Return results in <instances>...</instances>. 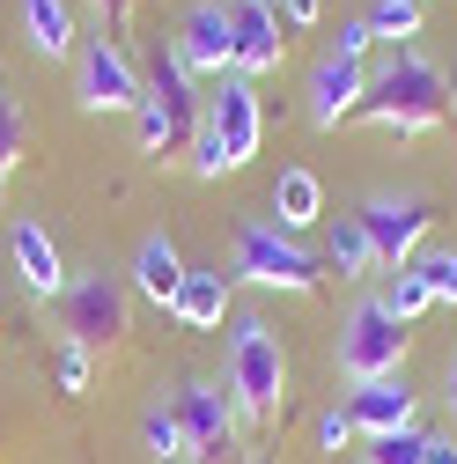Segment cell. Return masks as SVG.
Masks as SVG:
<instances>
[{"instance_id":"1","label":"cell","mask_w":457,"mask_h":464,"mask_svg":"<svg viewBox=\"0 0 457 464\" xmlns=\"http://www.w3.org/2000/svg\"><path fill=\"white\" fill-rule=\"evenodd\" d=\"M221 391L237 398V420L266 428L288 405V346L258 310H228V339H221Z\"/></svg>"},{"instance_id":"2","label":"cell","mask_w":457,"mask_h":464,"mask_svg":"<svg viewBox=\"0 0 457 464\" xmlns=\"http://www.w3.org/2000/svg\"><path fill=\"white\" fill-rule=\"evenodd\" d=\"M442 111H450V74L428 60L421 44H391L384 52V67L369 74V103H362V119L376 133H428L442 126Z\"/></svg>"},{"instance_id":"3","label":"cell","mask_w":457,"mask_h":464,"mask_svg":"<svg viewBox=\"0 0 457 464\" xmlns=\"http://www.w3.org/2000/svg\"><path fill=\"white\" fill-rule=\"evenodd\" d=\"M258 140H266L258 89H251L244 74H221V82L207 89V103H199V133H192L185 169H192L199 185H221V178H237V169L258 155Z\"/></svg>"},{"instance_id":"4","label":"cell","mask_w":457,"mask_h":464,"mask_svg":"<svg viewBox=\"0 0 457 464\" xmlns=\"http://www.w3.org/2000/svg\"><path fill=\"white\" fill-rule=\"evenodd\" d=\"M199 103H207V96H199V82L185 74L178 44L155 37V52H148V96H141V111H133V148H141L148 162H178V155H192Z\"/></svg>"},{"instance_id":"5","label":"cell","mask_w":457,"mask_h":464,"mask_svg":"<svg viewBox=\"0 0 457 464\" xmlns=\"http://www.w3.org/2000/svg\"><path fill=\"white\" fill-rule=\"evenodd\" d=\"M228 280L280 287V295H310V287L325 280V258L303 251L296 237H280L273 221H237V237H228Z\"/></svg>"},{"instance_id":"6","label":"cell","mask_w":457,"mask_h":464,"mask_svg":"<svg viewBox=\"0 0 457 464\" xmlns=\"http://www.w3.org/2000/svg\"><path fill=\"white\" fill-rule=\"evenodd\" d=\"M60 332L74 346H89V354H103V346H119L133 332V287L119 273H103V266H82L67 280V295H60Z\"/></svg>"},{"instance_id":"7","label":"cell","mask_w":457,"mask_h":464,"mask_svg":"<svg viewBox=\"0 0 457 464\" xmlns=\"http://www.w3.org/2000/svg\"><path fill=\"white\" fill-rule=\"evenodd\" d=\"M332 362L347 383H369V376H398V362H406V324H398L384 310V295H355V310L339 317V346Z\"/></svg>"},{"instance_id":"8","label":"cell","mask_w":457,"mask_h":464,"mask_svg":"<svg viewBox=\"0 0 457 464\" xmlns=\"http://www.w3.org/2000/svg\"><path fill=\"white\" fill-rule=\"evenodd\" d=\"M355 221H362V237H369L376 266H384V273H406V266L428 251L435 207H428V192H369Z\"/></svg>"},{"instance_id":"9","label":"cell","mask_w":457,"mask_h":464,"mask_svg":"<svg viewBox=\"0 0 457 464\" xmlns=\"http://www.w3.org/2000/svg\"><path fill=\"white\" fill-rule=\"evenodd\" d=\"M148 96V74L133 67V52L119 37H89L74 52V103L96 111V119H111V111H141Z\"/></svg>"},{"instance_id":"10","label":"cell","mask_w":457,"mask_h":464,"mask_svg":"<svg viewBox=\"0 0 457 464\" xmlns=\"http://www.w3.org/2000/svg\"><path fill=\"white\" fill-rule=\"evenodd\" d=\"M170 413H178V428H185V464L199 457V464H221V457H237V398H228L214 376H192V383H178V398H170Z\"/></svg>"},{"instance_id":"11","label":"cell","mask_w":457,"mask_h":464,"mask_svg":"<svg viewBox=\"0 0 457 464\" xmlns=\"http://www.w3.org/2000/svg\"><path fill=\"white\" fill-rule=\"evenodd\" d=\"M178 60L192 82H221V74H237V44H228V8L221 0H185V15H178Z\"/></svg>"},{"instance_id":"12","label":"cell","mask_w":457,"mask_h":464,"mask_svg":"<svg viewBox=\"0 0 457 464\" xmlns=\"http://www.w3.org/2000/svg\"><path fill=\"white\" fill-rule=\"evenodd\" d=\"M362 103H369V67L362 60H339V52H325L317 74H310V126L317 133H339L347 119H362Z\"/></svg>"},{"instance_id":"13","label":"cell","mask_w":457,"mask_h":464,"mask_svg":"<svg viewBox=\"0 0 457 464\" xmlns=\"http://www.w3.org/2000/svg\"><path fill=\"white\" fill-rule=\"evenodd\" d=\"M347 420H355L362 442L398 435V428H421V391H413L406 376H369V383L347 391Z\"/></svg>"},{"instance_id":"14","label":"cell","mask_w":457,"mask_h":464,"mask_svg":"<svg viewBox=\"0 0 457 464\" xmlns=\"http://www.w3.org/2000/svg\"><path fill=\"white\" fill-rule=\"evenodd\" d=\"M280 8H251V0H228V44H237V74L258 82L288 60V37H280Z\"/></svg>"},{"instance_id":"15","label":"cell","mask_w":457,"mask_h":464,"mask_svg":"<svg viewBox=\"0 0 457 464\" xmlns=\"http://www.w3.org/2000/svg\"><path fill=\"white\" fill-rule=\"evenodd\" d=\"M8 258H15V273H23V287H30L37 303H60V295H67V280H74V273H67L60 244L44 237V221H37V214H23V221L8 228Z\"/></svg>"},{"instance_id":"16","label":"cell","mask_w":457,"mask_h":464,"mask_svg":"<svg viewBox=\"0 0 457 464\" xmlns=\"http://www.w3.org/2000/svg\"><path fill=\"white\" fill-rule=\"evenodd\" d=\"M170 317L185 332H221L228 324V273L221 266H185V287L170 303Z\"/></svg>"},{"instance_id":"17","label":"cell","mask_w":457,"mask_h":464,"mask_svg":"<svg viewBox=\"0 0 457 464\" xmlns=\"http://www.w3.org/2000/svg\"><path fill=\"white\" fill-rule=\"evenodd\" d=\"M126 287L170 310V303H178V287H185V251L170 244L162 228H155V237H141V251H133V280H126Z\"/></svg>"},{"instance_id":"18","label":"cell","mask_w":457,"mask_h":464,"mask_svg":"<svg viewBox=\"0 0 457 464\" xmlns=\"http://www.w3.org/2000/svg\"><path fill=\"white\" fill-rule=\"evenodd\" d=\"M23 37H30V52L44 67H60V60H74V8L67 0H23Z\"/></svg>"},{"instance_id":"19","label":"cell","mask_w":457,"mask_h":464,"mask_svg":"<svg viewBox=\"0 0 457 464\" xmlns=\"http://www.w3.org/2000/svg\"><path fill=\"white\" fill-rule=\"evenodd\" d=\"M317 221H325L317 169H280V185H273V228H280V237H296V228H317Z\"/></svg>"},{"instance_id":"20","label":"cell","mask_w":457,"mask_h":464,"mask_svg":"<svg viewBox=\"0 0 457 464\" xmlns=\"http://www.w3.org/2000/svg\"><path fill=\"white\" fill-rule=\"evenodd\" d=\"M339 280H369L376 273V251H369V237H362V221L355 214H339V221H325V251H317Z\"/></svg>"},{"instance_id":"21","label":"cell","mask_w":457,"mask_h":464,"mask_svg":"<svg viewBox=\"0 0 457 464\" xmlns=\"http://www.w3.org/2000/svg\"><path fill=\"white\" fill-rule=\"evenodd\" d=\"M141 442H148L155 464H185V428H178L170 405H148V413H141Z\"/></svg>"},{"instance_id":"22","label":"cell","mask_w":457,"mask_h":464,"mask_svg":"<svg viewBox=\"0 0 457 464\" xmlns=\"http://www.w3.org/2000/svg\"><path fill=\"white\" fill-rule=\"evenodd\" d=\"M369 30L384 44H421V0H376L369 8Z\"/></svg>"},{"instance_id":"23","label":"cell","mask_w":457,"mask_h":464,"mask_svg":"<svg viewBox=\"0 0 457 464\" xmlns=\"http://www.w3.org/2000/svg\"><path fill=\"white\" fill-rule=\"evenodd\" d=\"M421 457H428V428H398V435L362 442V464H421Z\"/></svg>"},{"instance_id":"24","label":"cell","mask_w":457,"mask_h":464,"mask_svg":"<svg viewBox=\"0 0 457 464\" xmlns=\"http://www.w3.org/2000/svg\"><path fill=\"white\" fill-rule=\"evenodd\" d=\"M428 303H435V295H428V280H421L413 266H406V273H391V287H384V310H391L398 324H413Z\"/></svg>"},{"instance_id":"25","label":"cell","mask_w":457,"mask_h":464,"mask_svg":"<svg viewBox=\"0 0 457 464\" xmlns=\"http://www.w3.org/2000/svg\"><path fill=\"white\" fill-rule=\"evenodd\" d=\"M23 148H30V126H23V103L0 89V178H15V162H23Z\"/></svg>"},{"instance_id":"26","label":"cell","mask_w":457,"mask_h":464,"mask_svg":"<svg viewBox=\"0 0 457 464\" xmlns=\"http://www.w3.org/2000/svg\"><path fill=\"white\" fill-rule=\"evenodd\" d=\"M413 273L428 280V295H435V303H457V251H435V244H428V251L413 258Z\"/></svg>"},{"instance_id":"27","label":"cell","mask_w":457,"mask_h":464,"mask_svg":"<svg viewBox=\"0 0 457 464\" xmlns=\"http://www.w3.org/2000/svg\"><path fill=\"white\" fill-rule=\"evenodd\" d=\"M310 435H317V450H325V457H339V450H355V442H362V435H355V420H347V405L317 413V428H310Z\"/></svg>"},{"instance_id":"28","label":"cell","mask_w":457,"mask_h":464,"mask_svg":"<svg viewBox=\"0 0 457 464\" xmlns=\"http://www.w3.org/2000/svg\"><path fill=\"white\" fill-rule=\"evenodd\" d=\"M89 362H96L89 346H74V339L60 346V362H52V376H60V391H67V398H82V391H89Z\"/></svg>"},{"instance_id":"29","label":"cell","mask_w":457,"mask_h":464,"mask_svg":"<svg viewBox=\"0 0 457 464\" xmlns=\"http://www.w3.org/2000/svg\"><path fill=\"white\" fill-rule=\"evenodd\" d=\"M369 44H376L369 15H355V23H339V37H332V52H339V60H369Z\"/></svg>"},{"instance_id":"30","label":"cell","mask_w":457,"mask_h":464,"mask_svg":"<svg viewBox=\"0 0 457 464\" xmlns=\"http://www.w3.org/2000/svg\"><path fill=\"white\" fill-rule=\"evenodd\" d=\"M89 8H96L103 37H126V23H133V8H141V0H89Z\"/></svg>"},{"instance_id":"31","label":"cell","mask_w":457,"mask_h":464,"mask_svg":"<svg viewBox=\"0 0 457 464\" xmlns=\"http://www.w3.org/2000/svg\"><path fill=\"white\" fill-rule=\"evenodd\" d=\"M325 15V0H280V23H288V30H310Z\"/></svg>"},{"instance_id":"32","label":"cell","mask_w":457,"mask_h":464,"mask_svg":"<svg viewBox=\"0 0 457 464\" xmlns=\"http://www.w3.org/2000/svg\"><path fill=\"white\" fill-rule=\"evenodd\" d=\"M442 413L457 420V346H450V362H442Z\"/></svg>"},{"instance_id":"33","label":"cell","mask_w":457,"mask_h":464,"mask_svg":"<svg viewBox=\"0 0 457 464\" xmlns=\"http://www.w3.org/2000/svg\"><path fill=\"white\" fill-rule=\"evenodd\" d=\"M421 464H457V435H428V457Z\"/></svg>"},{"instance_id":"34","label":"cell","mask_w":457,"mask_h":464,"mask_svg":"<svg viewBox=\"0 0 457 464\" xmlns=\"http://www.w3.org/2000/svg\"><path fill=\"white\" fill-rule=\"evenodd\" d=\"M251 8H280V0H251Z\"/></svg>"},{"instance_id":"35","label":"cell","mask_w":457,"mask_h":464,"mask_svg":"<svg viewBox=\"0 0 457 464\" xmlns=\"http://www.w3.org/2000/svg\"><path fill=\"white\" fill-rule=\"evenodd\" d=\"M244 464H266V457H244Z\"/></svg>"}]
</instances>
